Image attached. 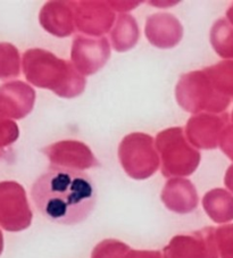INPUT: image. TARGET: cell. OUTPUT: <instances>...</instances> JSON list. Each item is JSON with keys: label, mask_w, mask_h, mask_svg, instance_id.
Here are the masks:
<instances>
[{"label": "cell", "mask_w": 233, "mask_h": 258, "mask_svg": "<svg viewBox=\"0 0 233 258\" xmlns=\"http://www.w3.org/2000/svg\"><path fill=\"white\" fill-rule=\"evenodd\" d=\"M20 130L15 122L0 116V158L6 153V149L19 139Z\"/></svg>", "instance_id": "cell-21"}, {"label": "cell", "mask_w": 233, "mask_h": 258, "mask_svg": "<svg viewBox=\"0 0 233 258\" xmlns=\"http://www.w3.org/2000/svg\"><path fill=\"white\" fill-rule=\"evenodd\" d=\"M42 151L49 158L51 166L78 171L99 166V162L91 149L81 141H58L46 147Z\"/></svg>", "instance_id": "cell-7"}, {"label": "cell", "mask_w": 233, "mask_h": 258, "mask_svg": "<svg viewBox=\"0 0 233 258\" xmlns=\"http://www.w3.org/2000/svg\"><path fill=\"white\" fill-rule=\"evenodd\" d=\"M31 197L44 219L56 224L74 225L91 214L97 194L87 173L50 166L34 182Z\"/></svg>", "instance_id": "cell-1"}, {"label": "cell", "mask_w": 233, "mask_h": 258, "mask_svg": "<svg viewBox=\"0 0 233 258\" xmlns=\"http://www.w3.org/2000/svg\"><path fill=\"white\" fill-rule=\"evenodd\" d=\"M215 229L206 228L189 235H178L165 248L166 258H217Z\"/></svg>", "instance_id": "cell-10"}, {"label": "cell", "mask_w": 233, "mask_h": 258, "mask_svg": "<svg viewBox=\"0 0 233 258\" xmlns=\"http://www.w3.org/2000/svg\"><path fill=\"white\" fill-rule=\"evenodd\" d=\"M210 43L222 58L233 59V25L226 19L215 22L210 30Z\"/></svg>", "instance_id": "cell-18"}, {"label": "cell", "mask_w": 233, "mask_h": 258, "mask_svg": "<svg viewBox=\"0 0 233 258\" xmlns=\"http://www.w3.org/2000/svg\"><path fill=\"white\" fill-rule=\"evenodd\" d=\"M32 220L23 186L16 182L0 183V224L8 231L28 228Z\"/></svg>", "instance_id": "cell-6"}, {"label": "cell", "mask_w": 233, "mask_h": 258, "mask_svg": "<svg viewBox=\"0 0 233 258\" xmlns=\"http://www.w3.org/2000/svg\"><path fill=\"white\" fill-rule=\"evenodd\" d=\"M21 58L19 49L12 43L0 42V80L20 77Z\"/></svg>", "instance_id": "cell-20"}, {"label": "cell", "mask_w": 233, "mask_h": 258, "mask_svg": "<svg viewBox=\"0 0 233 258\" xmlns=\"http://www.w3.org/2000/svg\"><path fill=\"white\" fill-rule=\"evenodd\" d=\"M219 147H221L223 153L233 161V110L231 114V123L228 124L222 133Z\"/></svg>", "instance_id": "cell-23"}, {"label": "cell", "mask_w": 233, "mask_h": 258, "mask_svg": "<svg viewBox=\"0 0 233 258\" xmlns=\"http://www.w3.org/2000/svg\"><path fill=\"white\" fill-rule=\"evenodd\" d=\"M22 66L25 78L31 84L51 90L62 98H75L86 89V79L73 63L58 58L44 49L26 50Z\"/></svg>", "instance_id": "cell-2"}, {"label": "cell", "mask_w": 233, "mask_h": 258, "mask_svg": "<svg viewBox=\"0 0 233 258\" xmlns=\"http://www.w3.org/2000/svg\"><path fill=\"white\" fill-rule=\"evenodd\" d=\"M162 200L173 212L181 214L192 212L197 206L195 186L188 180H169L162 192Z\"/></svg>", "instance_id": "cell-15"}, {"label": "cell", "mask_w": 233, "mask_h": 258, "mask_svg": "<svg viewBox=\"0 0 233 258\" xmlns=\"http://www.w3.org/2000/svg\"><path fill=\"white\" fill-rule=\"evenodd\" d=\"M179 105L191 114L199 112L222 113L231 100L221 95L210 81L205 70L182 75L176 89Z\"/></svg>", "instance_id": "cell-3"}, {"label": "cell", "mask_w": 233, "mask_h": 258, "mask_svg": "<svg viewBox=\"0 0 233 258\" xmlns=\"http://www.w3.org/2000/svg\"><path fill=\"white\" fill-rule=\"evenodd\" d=\"M35 91L22 81L8 82L0 87V116L22 119L32 112Z\"/></svg>", "instance_id": "cell-12"}, {"label": "cell", "mask_w": 233, "mask_h": 258, "mask_svg": "<svg viewBox=\"0 0 233 258\" xmlns=\"http://www.w3.org/2000/svg\"><path fill=\"white\" fill-rule=\"evenodd\" d=\"M151 136L134 132L123 138L119 147V158L127 174L136 180H145L159 167V156Z\"/></svg>", "instance_id": "cell-5"}, {"label": "cell", "mask_w": 233, "mask_h": 258, "mask_svg": "<svg viewBox=\"0 0 233 258\" xmlns=\"http://www.w3.org/2000/svg\"><path fill=\"white\" fill-rule=\"evenodd\" d=\"M139 40V28L137 21L131 15L119 16L116 25L111 32V43L115 50L124 52L136 46Z\"/></svg>", "instance_id": "cell-17"}, {"label": "cell", "mask_w": 233, "mask_h": 258, "mask_svg": "<svg viewBox=\"0 0 233 258\" xmlns=\"http://www.w3.org/2000/svg\"><path fill=\"white\" fill-rule=\"evenodd\" d=\"M145 33L152 46L166 49L176 47L181 41L183 28L176 16L158 13L147 19Z\"/></svg>", "instance_id": "cell-13"}, {"label": "cell", "mask_w": 233, "mask_h": 258, "mask_svg": "<svg viewBox=\"0 0 233 258\" xmlns=\"http://www.w3.org/2000/svg\"><path fill=\"white\" fill-rule=\"evenodd\" d=\"M224 182H225V185L227 188L231 191H233V165H231L227 168V171L225 173V180H224Z\"/></svg>", "instance_id": "cell-24"}, {"label": "cell", "mask_w": 233, "mask_h": 258, "mask_svg": "<svg viewBox=\"0 0 233 258\" xmlns=\"http://www.w3.org/2000/svg\"><path fill=\"white\" fill-rule=\"evenodd\" d=\"M74 14L78 30L95 37L108 32L115 21V13L104 2H74Z\"/></svg>", "instance_id": "cell-11"}, {"label": "cell", "mask_w": 233, "mask_h": 258, "mask_svg": "<svg viewBox=\"0 0 233 258\" xmlns=\"http://www.w3.org/2000/svg\"><path fill=\"white\" fill-rule=\"evenodd\" d=\"M216 234L222 258H233V224L217 229Z\"/></svg>", "instance_id": "cell-22"}, {"label": "cell", "mask_w": 233, "mask_h": 258, "mask_svg": "<svg viewBox=\"0 0 233 258\" xmlns=\"http://www.w3.org/2000/svg\"><path fill=\"white\" fill-rule=\"evenodd\" d=\"M155 144L160 154L164 176H188L200 164L201 155L186 140L182 127H169L159 132Z\"/></svg>", "instance_id": "cell-4"}, {"label": "cell", "mask_w": 233, "mask_h": 258, "mask_svg": "<svg viewBox=\"0 0 233 258\" xmlns=\"http://www.w3.org/2000/svg\"><path fill=\"white\" fill-rule=\"evenodd\" d=\"M110 57L109 42L106 38L91 39L82 35L73 41L71 58L82 75H91L102 69Z\"/></svg>", "instance_id": "cell-8"}, {"label": "cell", "mask_w": 233, "mask_h": 258, "mask_svg": "<svg viewBox=\"0 0 233 258\" xmlns=\"http://www.w3.org/2000/svg\"><path fill=\"white\" fill-rule=\"evenodd\" d=\"M204 70L215 89L233 101V60H223Z\"/></svg>", "instance_id": "cell-19"}, {"label": "cell", "mask_w": 233, "mask_h": 258, "mask_svg": "<svg viewBox=\"0 0 233 258\" xmlns=\"http://www.w3.org/2000/svg\"><path fill=\"white\" fill-rule=\"evenodd\" d=\"M226 20L233 25V5L226 12Z\"/></svg>", "instance_id": "cell-25"}, {"label": "cell", "mask_w": 233, "mask_h": 258, "mask_svg": "<svg viewBox=\"0 0 233 258\" xmlns=\"http://www.w3.org/2000/svg\"><path fill=\"white\" fill-rule=\"evenodd\" d=\"M40 24L49 33L60 38L73 34L75 28L74 2H50L40 11Z\"/></svg>", "instance_id": "cell-14"}, {"label": "cell", "mask_w": 233, "mask_h": 258, "mask_svg": "<svg viewBox=\"0 0 233 258\" xmlns=\"http://www.w3.org/2000/svg\"><path fill=\"white\" fill-rule=\"evenodd\" d=\"M228 124L230 116L227 113L195 115L187 123L188 140L199 149H215L219 145L222 133Z\"/></svg>", "instance_id": "cell-9"}, {"label": "cell", "mask_w": 233, "mask_h": 258, "mask_svg": "<svg viewBox=\"0 0 233 258\" xmlns=\"http://www.w3.org/2000/svg\"><path fill=\"white\" fill-rule=\"evenodd\" d=\"M204 207L210 219L217 223L233 220V196L225 190L215 189L206 194Z\"/></svg>", "instance_id": "cell-16"}]
</instances>
